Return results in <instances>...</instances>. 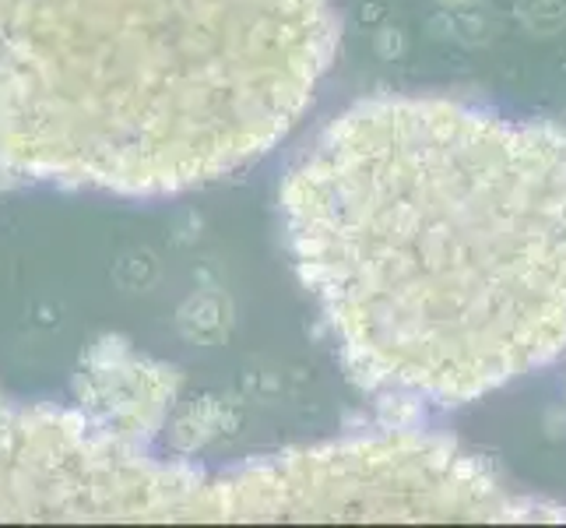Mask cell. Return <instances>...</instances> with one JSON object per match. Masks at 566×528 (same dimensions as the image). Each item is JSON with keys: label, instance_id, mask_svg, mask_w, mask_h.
Instances as JSON below:
<instances>
[{"label": "cell", "instance_id": "1", "mask_svg": "<svg viewBox=\"0 0 566 528\" xmlns=\"http://www.w3.org/2000/svg\"><path fill=\"white\" fill-rule=\"evenodd\" d=\"M353 377L461 405L566 349V127L437 95L331 121L282 187Z\"/></svg>", "mask_w": 566, "mask_h": 528}, {"label": "cell", "instance_id": "2", "mask_svg": "<svg viewBox=\"0 0 566 528\" xmlns=\"http://www.w3.org/2000/svg\"><path fill=\"white\" fill-rule=\"evenodd\" d=\"M335 43L331 0H0V190L219 180L300 124Z\"/></svg>", "mask_w": 566, "mask_h": 528}, {"label": "cell", "instance_id": "3", "mask_svg": "<svg viewBox=\"0 0 566 528\" xmlns=\"http://www.w3.org/2000/svg\"><path fill=\"white\" fill-rule=\"evenodd\" d=\"M138 434L0 398V521H566V507L511 494L485 462L429 434L327 441L226 473L155 458Z\"/></svg>", "mask_w": 566, "mask_h": 528}, {"label": "cell", "instance_id": "4", "mask_svg": "<svg viewBox=\"0 0 566 528\" xmlns=\"http://www.w3.org/2000/svg\"><path fill=\"white\" fill-rule=\"evenodd\" d=\"M521 22L538 35H553L566 25V0H521Z\"/></svg>", "mask_w": 566, "mask_h": 528}, {"label": "cell", "instance_id": "5", "mask_svg": "<svg viewBox=\"0 0 566 528\" xmlns=\"http://www.w3.org/2000/svg\"><path fill=\"white\" fill-rule=\"evenodd\" d=\"M451 4H458V0H451Z\"/></svg>", "mask_w": 566, "mask_h": 528}]
</instances>
